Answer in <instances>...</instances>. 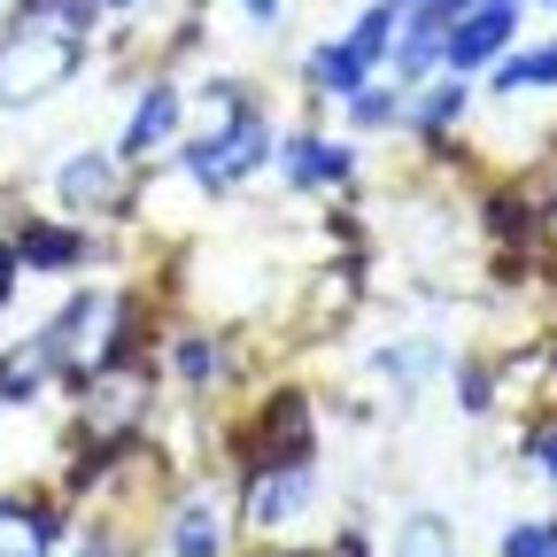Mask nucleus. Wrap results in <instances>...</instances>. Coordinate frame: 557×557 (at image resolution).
Returning a JSON list of instances; mask_svg holds the SVG:
<instances>
[{
    "instance_id": "nucleus-1",
    "label": "nucleus",
    "mask_w": 557,
    "mask_h": 557,
    "mask_svg": "<svg viewBox=\"0 0 557 557\" xmlns=\"http://www.w3.org/2000/svg\"><path fill=\"white\" fill-rule=\"evenodd\" d=\"M86 47L78 39H54V32H9L0 39V109H32L47 94H62L70 78H78Z\"/></svg>"
},
{
    "instance_id": "nucleus-2",
    "label": "nucleus",
    "mask_w": 557,
    "mask_h": 557,
    "mask_svg": "<svg viewBox=\"0 0 557 557\" xmlns=\"http://www.w3.org/2000/svg\"><path fill=\"white\" fill-rule=\"evenodd\" d=\"M116 325H124V295H78L47 333H39V348L54 364H70V372H101L109 357H116Z\"/></svg>"
},
{
    "instance_id": "nucleus-3",
    "label": "nucleus",
    "mask_w": 557,
    "mask_h": 557,
    "mask_svg": "<svg viewBox=\"0 0 557 557\" xmlns=\"http://www.w3.org/2000/svg\"><path fill=\"white\" fill-rule=\"evenodd\" d=\"M511 32H519V0H480V9H465L442 32V62L457 70V78H472V70L511 54Z\"/></svg>"
},
{
    "instance_id": "nucleus-4",
    "label": "nucleus",
    "mask_w": 557,
    "mask_h": 557,
    "mask_svg": "<svg viewBox=\"0 0 557 557\" xmlns=\"http://www.w3.org/2000/svg\"><path fill=\"white\" fill-rule=\"evenodd\" d=\"M156 403V380L148 372H94V395H86V434L101 449H116L124 434H139V418Z\"/></svg>"
},
{
    "instance_id": "nucleus-5",
    "label": "nucleus",
    "mask_w": 557,
    "mask_h": 557,
    "mask_svg": "<svg viewBox=\"0 0 557 557\" xmlns=\"http://www.w3.org/2000/svg\"><path fill=\"white\" fill-rule=\"evenodd\" d=\"M225 542H233V496L218 480H201L171 519V557H225Z\"/></svg>"
},
{
    "instance_id": "nucleus-6",
    "label": "nucleus",
    "mask_w": 557,
    "mask_h": 557,
    "mask_svg": "<svg viewBox=\"0 0 557 557\" xmlns=\"http://www.w3.org/2000/svg\"><path fill=\"white\" fill-rule=\"evenodd\" d=\"M318 496V472L310 465H256V487H248V527L278 534V527H295Z\"/></svg>"
},
{
    "instance_id": "nucleus-7",
    "label": "nucleus",
    "mask_w": 557,
    "mask_h": 557,
    "mask_svg": "<svg viewBox=\"0 0 557 557\" xmlns=\"http://www.w3.org/2000/svg\"><path fill=\"white\" fill-rule=\"evenodd\" d=\"M62 201L78 209V218H94V209H116L124 201V156H70L62 163Z\"/></svg>"
},
{
    "instance_id": "nucleus-8",
    "label": "nucleus",
    "mask_w": 557,
    "mask_h": 557,
    "mask_svg": "<svg viewBox=\"0 0 557 557\" xmlns=\"http://www.w3.org/2000/svg\"><path fill=\"white\" fill-rule=\"evenodd\" d=\"M178 109H186V101H178L171 86H148V94H139V109H132V124H124V148H116V156H124V163H148L156 148H171V139H178Z\"/></svg>"
},
{
    "instance_id": "nucleus-9",
    "label": "nucleus",
    "mask_w": 557,
    "mask_h": 557,
    "mask_svg": "<svg viewBox=\"0 0 557 557\" xmlns=\"http://www.w3.org/2000/svg\"><path fill=\"white\" fill-rule=\"evenodd\" d=\"M278 171H287V186H348V171H357V156L341 148V139H287V156H278Z\"/></svg>"
},
{
    "instance_id": "nucleus-10",
    "label": "nucleus",
    "mask_w": 557,
    "mask_h": 557,
    "mask_svg": "<svg viewBox=\"0 0 557 557\" xmlns=\"http://www.w3.org/2000/svg\"><path fill=\"white\" fill-rule=\"evenodd\" d=\"M310 86H318L325 101H348V94H364V86H372V62L348 47V39H333V47L310 54Z\"/></svg>"
},
{
    "instance_id": "nucleus-11",
    "label": "nucleus",
    "mask_w": 557,
    "mask_h": 557,
    "mask_svg": "<svg viewBox=\"0 0 557 557\" xmlns=\"http://www.w3.org/2000/svg\"><path fill=\"white\" fill-rule=\"evenodd\" d=\"M549 86H557V39H542V47L496 62V94H504V101H519V94H549Z\"/></svg>"
},
{
    "instance_id": "nucleus-12",
    "label": "nucleus",
    "mask_w": 557,
    "mask_h": 557,
    "mask_svg": "<svg viewBox=\"0 0 557 557\" xmlns=\"http://www.w3.org/2000/svg\"><path fill=\"white\" fill-rule=\"evenodd\" d=\"M47 549H54V519L0 496V557H47Z\"/></svg>"
},
{
    "instance_id": "nucleus-13",
    "label": "nucleus",
    "mask_w": 557,
    "mask_h": 557,
    "mask_svg": "<svg viewBox=\"0 0 557 557\" xmlns=\"http://www.w3.org/2000/svg\"><path fill=\"white\" fill-rule=\"evenodd\" d=\"M442 32H449V24H434V16H418V9H410V32H403V39H387L395 78H403V86H418V78H426V70L442 62Z\"/></svg>"
},
{
    "instance_id": "nucleus-14",
    "label": "nucleus",
    "mask_w": 557,
    "mask_h": 557,
    "mask_svg": "<svg viewBox=\"0 0 557 557\" xmlns=\"http://www.w3.org/2000/svg\"><path fill=\"white\" fill-rule=\"evenodd\" d=\"M16 256H24L32 271H70V263L86 256V240L62 233V225H24V233H16Z\"/></svg>"
},
{
    "instance_id": "nucleus-15",
    "label": "nucleus",
    "mask_w": 557,
    "mask_h": 557,
    "mask_svg": "<svg viewBox=\"0 0 557 557\" xmlns=\"http://www.w3.org/2000/svg\"><path fill=\"white\" fill-rule=\"evenodd\" d=\"M47 372H54V357H47L39 341L9 348V357H0V403H32V395L47 387Z\"/></svg>"
},
{
    "instance_id": "nucleus-16",
    "label": "nucleus",
    "mask_w": 557,
    "mask_h": 557,
    "mask_svg": "<svg viewBox=\"0 0 557 557\" xmlns=\"http://www.w3.org/2000/svg\"><path fill=\"white\" fill-rule=\"evenodd\" d=\"M465 101H472V94H465V78H449V86H426V94H418V101L403 109V124H410V132H449V124L465 116Z\"/></svg>"
},
{
    "instance_id": "nucleus-17",
    "label": "nucleus",
    "mask_w": 557,
    "mask_h": 557,
    "mask_svg": "<svg viewBox=\"0 0 557 557\" xmlns=\"http://www.w3.org/2000/svg\"><path fill=\"white\" fill-rule=\"evenodd\" d=\"M395 557H457V534H449V519H434V511L403 519V542H395Z\"/></svg>"
},
{
    "instance_id": "nucleus-18",
    "label": "nucleus",
    "mask_w": 557,
    "mask_h": 557,
    "mask_svg": "<svg viewBox=\"0 0 557 557\" xmlns=\"http://www.w3.org/2000/svg\"><path fill=\"white\" fill-rule=\"evenodd\" d=\"M504 557H557V519H511Z\"/></svg>"
},
{
    "instance_id": "nucleus-19",
    "label": "nucleus",
    "mask_w": 557,
    "mask_h": 557,
    "mask_svg": "<svg viewBox=\"0 0 557 557\" xmlns=\"http://www.w3.org/2000/svg\"><path fill=\"white\" fill-rule=\"evenodd\" d=\"M403 116V101L395 94H380V86H364V94H348V124H364V132H380V124H395Z\"/></svg>"
},
{
    "instance_id": "nucleus-20",
    "label": "nucleus",
    "mask_w": 557,
    "mask_h": 557,
    "mask_svg": "<svg viewBox=\"0 0 557 557\" xmlns=\"http://www.w3.org/2000/svg\"><path fill=\"white\" fill-rule=\"evenodd\" d=\"M178 372H186L194 387L218 380V372H225V348H218V341H178Z\"/></svg>"
},
{
    "instance_id": "nucleus-21",
    "label": "nucleus",
    "mask_w": 557,
    "mask_h": 557,
    "mask_svg": "<svg viewBox=\"0 0 557 557\" xmlns=\"http://www.w3.org/2000/svg\"><path fill=\"white\" fill-rule=\"evenodd\" d=\"M527 465H534L542 480H557V410L527 426Z\"/></svg>"
},
{
    "instance_id": "nucleus-22",
    "label": "nucleus",
    "mask_w": 557,
    "mask_h": 557,
    "mask_svg": "<svg viewBox=\"0 0 557 557\" xmlns=\"http://www.w3.org/2000/svg\"><path fill=\"white\" fill-rule=\"evenodd\" d=\"M240 9H248V24H256V32H271L278 16H287V0H240Z\"/></svg>"
},
{
    "instance_id": "nucleus-23",
    "label": "nucleus",
    "mask_w": 557,
    "mask_h": 557,
    "mask_svg": "<svg viewBox=\"0 0 557 557\" xmlns=\"http://www.w3.org/2000/svg\"><path fill=\"white\" fill-rule=\"evenodd\" d=\"M16 263H24V256H16L9 240H0V302H9V295H16Z\"/></svg>"
},
{
    "instance_id": "nucleus-24",
    "label": "nucleus",
    "mask_w": 557,
    "mask_h": 557,
    "mask_svg": "<svg viewBox=\"0 0 557 557\" xmlns=\"http://www.w3.org/2000/svg\"><path fill=\"white\" fill-rule=\"evenodd\" d=\"M78 557H116V549H109V542H94V549H78Z\"/></svg>"
},
{
    "instance_id": "nucleus-25",
    "label": "nucleus",
    "mask_w": 557,
    "mask_h": 557,
    "mask_svg": "<svg viewBox=\"0 0 557 557\" xmlns=\"http://www.w3.org/2000/svg\"><path fill=\"white\" fill-rule=\"evenodd\" d=\"M94 9H139V0H94Z\"/></svg>"
},
{
    "instance_id": "nucleus-26",
    "label": "nucleus",
    "mask_w": 557,
    "mask_h": 557,
    "mask_svg": "<svg viewBox=\"0 0 557 557\" xmlns=\"http://www.w3.org/2000/svg\"><path fill=\"white\" fill-rule=\"evenodd\" d=\"M549 9H557V0H549Z\"/></svg>"
}]
</instances>
